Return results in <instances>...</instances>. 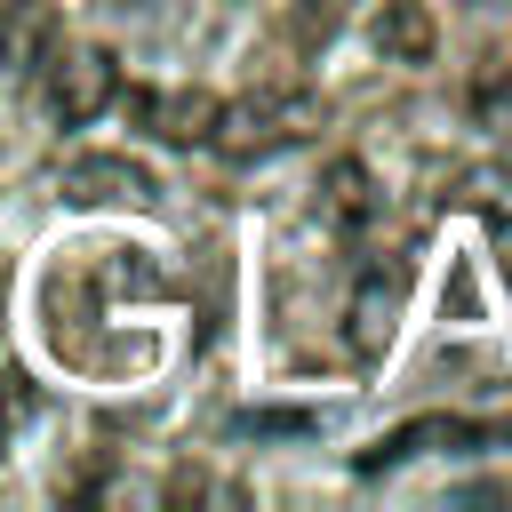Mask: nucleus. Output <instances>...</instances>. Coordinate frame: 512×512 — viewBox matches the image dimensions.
Wrapping results in <instances>:
<instances>
[{
    "label": "nucleus",
    "mask_w": 512,
    "mask_h": 512,
    "mask_svg": "<svg viewBox=\"0 0 512 512\" xmlns=\"http://www.w3.org/2000/svg\"><path fill=\"white\" fill-rule=\"evenodd\" d=\"M312 128H320V104L312 96H240V104H216L208 144L224 160H264L280 144H304Z\"/></svg>",
    "instance_id": "obj_1"
},
{
    "label": "nucleus",
    "mask_w": 512,
    "mask_h": 512,
    "mask_svg": "<svg viewBox=\"0 0 512 512\" xmlns=\"http://www.w3.org/2000/svg\"><path fill=\"white\" fill-rule=\"evenodd\" d=\"M56 192L80 200V208H152L160 200V176L128 152H80L56 168Z\"/></svg>",
    "instance_id": "obj_2"
},
{
    "label": "nucleus",
    "mask_w": 512,
    "mask_h": 512,
    "mask_svg": "<svg viewBox=\"0 0 512 512\" xmlns=\"http://www.w3.org/2000/svg\"><path fill=\"white\" fill-rule=\"evenodd\" d=\"M400 296H408V264H400V256L360 272V288H352V304H344V344H352V360H376V352L392 344Z\"/></svg>",
    "instance_id": "obj_3"
},
{
    "label": "nucleus",
    "mask_w": 512,
    "mask_h": 512,
    "mask_svg": "<svg viewBox=\"0 0 512 512\" xmlns=\"http://www.w3.org/2000/svg\"><path fill=\"white\" fill-rule=\"evenodd\" d=\"M48 64H56V56H48ZM112 88H120L112 48H72V56L56 64V80H48V112H56L64 128H88V120L112 104Z\"/></svg>",
    "instance_id": "obj_4"
},
{
    "label": "nucleus",
    "mask_w": 512,
    "mask_h": 512,
    "mask_svg": "<svg viewBox=\"0 0 512 512\" xmlns=\"http://www.w3.org/2000/svg\"><path fill=\"white\" fill-rule=\"evenodd\" d=\"M56 56V8L48 0H0V72L40 80Z\"/></svg>",
    "instance_id": "obj_5"
},
{
    "label": "nucleus",
    "mask_w": 512,
    "mask_h": 512,
    "mask_svg": "<svg viewBox=\"0 0 512 512\" xmlns=\"http://www.w3.org/2000/svg\"><path fill=\"white\" fill-rule=\"evenodd\" d=\"M128 112H136L144 128H160L168 144H208V128H216V96H208V88H168V96L136 88Z\"/></svg>",
    "instance_id": "obj_6"
},
{
    "label": "nucleus",
    "mask_w": 512,
    "mask_h": 512,
    "mask_svg": "<svg viewBox=\"0 0 512 512\" xmlns=\"http://www.w3.org/2000/svg\"><path fill=\"white\" fill-rule=\"evenodd\" d=\"M368 40H376V56H384V64H432L440 24H432V8H424V0H384V8H376V24H368Z\"/></svg>",
    "instance_id": "obj_7"
},
{
    "label": "nucleus",
    "mask_w": 512,
    "mask_h": 512,
    "mask_svg": "<svg viewBox=\"0 0 512 512\" xmlns=\"http://www.w3.org/2000/svg\"><path fill=\"white\" fill-rule=\"evenodd\" d=\"M320 216H328L336 232H360V224L376 216V176H368V160L336 152V160L320 168Z\"/></svg>",
    "instance_id": "obj_8"
},
{
    "label": "nucleus",
    "mask_w": 512,
    "mask_h": 512,
    "mask_svg": "<svg viewBox=\"0 0 512 512\" xmlns=\"http://www.w3.org/2000/svg\"><path fill=\"white\" fill-rule=\"evenodd\" d=\"M456 208H472L488 232H512V160H472L456 184H448Z\"/></svg>",
    "instance_id": "obj_9"
},
{
    "label": "nucleus",
    "mask_w": 512,
    "mask_h": 512,
    "mask_svg": "<svg viewBox=\"0 0 512 512\" xmlns=\"http://www.w3.org/2000/svg\"><path fill=\"white\" fill-rule=\"evenodd\" d=\"M232 432H312V416L304 408H248V416H232Z\"/></svg>",
    "instance_id": "obj_10"
},
{
    "label": "nucleus",
    "mask_w": 512,
    "mask_h": 512,
    "mask_svg": "<svg viewBox=\"0 0 512 512\" xmlns=\"http://www.w3.org/2000/svg\"><path fill=\"white\" fill-rule=\"evenodd\" d=\"M0 384H8V392H0V432H16V424L32 416V384H24V376H0Z\"/></svg>",
    "instance_id": "obj_11"
}]
</instances>
